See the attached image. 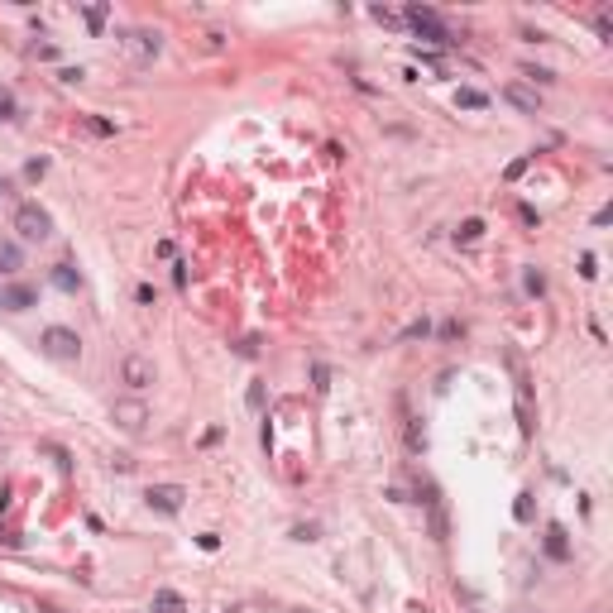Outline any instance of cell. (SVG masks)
I'll list each match as a JSON object with an SVG mask.
<instances>
[{"mask_svg": "<svg viewBox=\"0 0 613 613\" xmlns=\"http://www.w3.org/2000/svg\"><path fill=\"white\" fill-rule=\"evenodd\" d=\"M402 20L417 29V34H422L427 44H436V48H451V44H455V39H451V29L441 25V15H436L431 5H407V10H402Z\"/></svg>", "mask_w": 613, "mask_h": 613, "instance_id": "obj_1", "label": "cell"}, {"mask_svg": "<svg viewBox=\"0 0 613 613\" xmlns=\"http://www.w3.org/2000/svg\"><path fill=\"white\" fill-rule=\"evenodd\" d=\"M39 345H44V355H48V360H62V364H72V360L81 355L77 331H67V326H48V331L39 336Z\"/></svg>", "mask_w": 613, "mask_h": 613, "instance_id": "obj_2", "label": "cell"}, {"mask_svg": "<svg viewBox=\"0 0 613 613\" xmlns=\"http://www.w3.org/2000/svg\"><path fill=\"white\" fill-rule=\"evenodd\" d=\"M15 230H20L25 240H48V235H53V216L44 211L39 202H25V206L15 211Z\"/></svg>", "mask_w": 613, "mask_h": 613, "instance_id": "obj_3", "label": "cell"}, {"mask_svg": "<svg viewBox=\"0 0 613 613\" xmlns=\"http://www.w3.org/2000/svg\"><path fill=\"white\" fill-rule=\"evenodd\" d=\"M120 48L130 58H139V62H149V58H159L163 39H159V29H125V34H120Z\"/></svg>", "mask_w": 613, "mask_h": 613, "instance_id": "obj_4", "label": "cell"}, {"mask_svg": "<svg viewBox=\"0 0 613 613\" xmlns=\"http://www.w3.org/2000/svg\"><path fill=\"white\" fill-rule=\"evenodd\" d=\"M144 499H149V508H154V513H168V518H173V513H183L187 489H183V484H154Z\"/></svg>", "mask_w": 613, "mask_h": 613, "instance_id": "obj_5", "label": "cell"}, {"mask_svg": "<svg viewBox=\"0 0 613 613\" xmlns=\"http://www.w3.org/2000/svg\"><path fill=\"white\" fill-rule=\"evenodd\" d=\"M120 378H125L134 393H139V388H149V383H154V364H149V360H139V355H125V360H120Z\"/></svg>", "mask_w": 613, "mask_h": 613, "instance_id": "obj_6", "label": "cell"}, {"mask_svg": "<svg viewBox=\"0 0 613 613\" xmlns=\"http://www.w3.org/2000/svg\"><path fill=\"white\" fill-rule=\"evenodd\" d=\"M503 101H508V106H518L522 115H536V110H541V96H536L527 81H508V86H503Z\"/></svg>", "mask_w": 613, "mask_h": 613, "instance_id": "obj_7", "label": "cell"}, {"mask_svg": "<svg viewBox=\"0 0 613 613\" xmlns=\"http://www.w3.org/2000/svg\"><path fill=\"white\" fill-rule=\"evenodd\" d=\"M422 503L431 508V536H436V541H446V536H451V518H446L441 494H436V489H427V499H422Z\"/></svg>", "mask_w": 613, "mask_h": 613, "instance_id": "obj_8", "label": "cell"}, {"mask_svg": "<svg viewBox=\"0 0 613 613\" xmlns=\"http://www.w3.org/2000/svg\"><path fill=\"white\" fill-rule=\"evenodd\" d=\"M0 307H10V312H25V307H34V288H29V283H10V288L0 293Z\"/></svg>", "mask_w": 613, "mask_h": 613, "instance_id": "obj_9", "label": "cell"}, {"mask_svg": "<svg viewBox=\"0 0 613 613\" xmlns=\"http://www.w3.org/2000/svg\"><path fill=\"white\" fill-rule=\"evenodd\" d=\"M110 417H115V422H120L125 431H139V427H144V417H149V412H144L139 402H115V412H110Z\"/></svg>", "mask_w": 613, "mask_h": 613, "instance_id": "obj_10", "label": "cell"}, {"mask_svg": "<svg viewBox=\"0 0 613 613\" xmlns=\"http://www.w3.org/2000/svg\"><path fill=\"white\" fill-rule=\"evenodd\" d=\"M546 556H551V560H565V556H570V541H565V527H560V522H551V527H546Z\"/></svg>", "mask_w": 613, "mask_h": 613, "instance_id": "obj_11", "label": "cell"}, {"mask_svg": "<svg viewBox=\"0 0 613 613\" xmlns=\"http://www.w3.org/2000/svg\"><path fill=\"white\" fill-rule=\"evenodd\" d=\"M154 613H187L183 594H178V589H159V594H154Z\"/></svg>", "mask_w": 613, "mask_h": 613, "instance_id": "obj_12", "label": "cell"}, {"mask_svg": "<svg viewBox=\"0 0 613 613\" xmlns=\"http://www.w3.org/2000/svg\"><path fill=\"white\" fill-rule=\"evenodd\" d=\"M25 268V254H20V244L0 240V273H20Z\"/></svg>", "mask_w": 613, "mask_h": 613, "instance_id": "obj_13", "label": "cell"}, {"mask_svg": "<svg viewBox=\"0 0 613 613\" xmlns=\"http://www.w3.org/2000/svg\"><path fill=\"white\" fill-rule=\"evenodd\" d=\"M53 283L62 288V293H77V283H81V278L72 273V264H53Z\"/></svg>", "mask_w": 613, "mask_h": 613, "instance_id": "obj_14", "label": "cell"}, {"mask_svg": "<svg viewBox=\"0 0 613 613\" xmlns=\"http://www.w3.org/2000/svg\"><path fill=\"white\" fill-rule=\"evenodd\" d=\"M455 106H465V110H484V106H489V96H484V91H475V86H465V91L455 96Z\"/></svg>", "mask_w": 613, "mask_h": 613, "instance_id": "obj_15", "label": "cell"}, {"mask_svg": "<svg viewBox=\"0 0 613 613\" xmlns=\"http://www.w3.org/2000/svg\"><path fill=\"white\" fill-rule=\"evenodd\" d=\"M522 288H527L532 297H541V293H546V278H541L536 268H527V273H522Z\"/></svg>", "mask_w": 613, "mask_h": 613, "instance_id": "obj_16", "label": "cell"}, {"mask_svg": "<svg viewBox=\"0 0 613 613\" xmlns=\"http://www.w3.org/2000/svg\"><path fill=\"white\" fill-rule=\"evenodd\" d=\"M480 235H484V220H465V225L455 230V240H465V244H470V240H480Z\"/></svg>", "mask_w": 613, "mask_h": 613, "instance_id": "obj_17", "label": "cell"}, {"mask_svg": "<svg viewBox=\"0 0 613 613\" xmlns=\"http://www.w3.org/2000/svg\"><path fill=\"white\" fill-rule=\"evenodd\" d=\"M513 518H518V522H527V518H532V494H518V503H513Z\"/></svg>", "mask_w": 613, "mask_h": 613, "instance_id": "obj_18", "label": "cell"}, {"mask_svg": "<svg viewBox=\"0 0 613 613\" xmlns=\"http://www.w3.org/2000/svg\"><path fill=\"white\" fill-rule=\"evenodd\" d=\"M0 120H20V106H15L10 91H0Z\"/></svg>", "mask_w": 613, "mask_h": 613, "instance_id": "obj_19", "label": "cell"}, {"mask_svg": "<svg viewBox=\"0 0 613 613\" xmlns=\"http://www.w3.org/2000/svg\"><path fill=\"white\" fill-rule=\"evenodd\" d=\"M81 125L91 134H115V125H110V120H96V115H81Z\"/></svg>", "mask_w": 613, "mask_h": 613, "instance_id": "obj_20", "label": "cell"}, {"mask_svg": "<svg viewBox=\"0 0 613 613\" xmlns=\"http://www.w3.org/2000/svg\"><path fill=\"white\" fill-rule=\"evenodd\" d=\"M86 25H91V29L106 25V5H86Z\"/></svg>", "mask_w": 613, "mask_h": 613, "instance_id": "obj_21", "label": "cell"}, {"mask_svg": "<svg viewBox=\"0 0 613 613\" xmlns=\"http://www.w3.org/2000/svg\"><path fill=\"white\" fill-rule=\"evenodd\" d=\"M431 326H427V317L422 321H412V326H402V341H417V336H427Z\"/></svg>", "mask_w": 613, "mask_h": 613, "instance_id": "obj_22", "label": "cell"}, {"mask_svg": "<svg viewBox=\"0 0 613 613\" xmlns=\"http://www.w3.org/2000/svg\"><path fill=\"white\" fill-rule=\"evenodd\" d=\"M594 29H599V39H613V15H609V10L594 20Z\"/></svg>", "mask_w": 613, "mask_h": 613, "instance_id": "obj_23", "label": "cell"}, {"mask_svg": "<svg viewBox=\"0 0 613 613\" xmlns=\"http://www.w3.org/2000/svg\"><path fill=\"white\" fill-rule=\"evenodd\" d=\"M249 407H254V412L264 407V383H249Z\"/></svg>", "mask_w": 613, "mask_h": 613, "instance_id": "obj_24", "label": "cell"}, {"mask_svg": "<svg viewBox=\"0 0 613 613\" xmlns=\"http://www.w3.org/2000/svg\"><path fill=\"white\" fill-rule=\"evenodd\" d=\"M407 446H412V451H422V427H417V422H407Z\"/></svg>", "mask_w": 613, "mask_h": 613, "instance_id": "obj_25", "label": "cell"}, {"mask_svg": "<svg viewBox=\"0 0 613 613\" xmlns=\"http://www.w3.org/2000/svg\"><path fill=\"white\" fill-rule=\"evenodd\" d=\"M44 173H48V163H44V159H34V163H29V168H25V178H34V183H39Z\"/></svg>", "mask_w": 613, "mask_h": 613, "instance_id": "obj_26", "label": "cell"}, {"mask_svg": "<svg viewBox=\"0 0 613 613\" xmlns=\"http://www.w3.org/2000/svg\"><path fill=\"white\" fill-rule=\"evenodd\" d=\"M312 378H317V388H331V369H326V364H317V369H312Z\"/></svg>", "mask_w": 613, "mask_h": 613, "instance_id": "obj_27", "label": "cell"}, {"mask_svg": "<svg viewBox=\"0 0 613 613\" xmlns=\"http://www.w3.org/2000/svg\"><path fill=\"white\" fill-rule=\"evenodd\" d=\"M460 331H465V326H460V321H446V326H441V341H455V336H460Z\"/></svg>", "mask_w": 613, "mask_h": 613, "instance_id": "obj_28", "label": "cell"}, {"mask_svg": "<svg viewBox=\"0 0 613 613\" xmlns=\"http://www.w3.org/2000/svg\"><path fill=\"white\" fill-rule=\"evenodd\" d=\"M5 192H10V183H5V173H0V197H5Z\"/></svg>", "mask_w": 613, "mask_h": 613, "instance_id": "obj_29", "label": "cell"}, {"mask_svg": "<svg viewBox=\"0 0 613 613\" xmlns=\"http://www.w3.org/2000/svg\"><path fill=\"white\" fill-rule=\"evenodd\" d=\"M39 613H53V609H39Z\"/></svg>", "mask_w": 613, "mask_h": 613, "instance_id": "obj_30", "label": "cell"}]
</instances>
